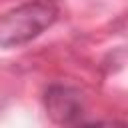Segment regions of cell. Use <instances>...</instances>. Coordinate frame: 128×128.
<instances>
[{
	"mask_svg": "<svg viewBox=\"0 0 128 128\" xmlns=\"http://www.w3.org/2000/svg\"><path fill=\"white\" fill-rule=\"evenodd\" d=\"M56 20V8L50 2H28L6 14L0 24V44L14 46L36 38Z\"/></svg>",
	"mask_w": 128,
	"mask_h": 128,
	"instance_id": "cell-1",
	"label": "cell"
},
{
	"mask_svg": "<svg viewBox=\"0 0 128 128\" xmlns=\"http://www.w3.org/2000/svg\"><path fill=\"white\" fill-rule=\"evenodd\" d=\"M48 112L60 124L74 120L80 112V100H78L76 92H72L68 88L50 90V94H48Z\"/></svg>",
	"mask_w": 128,
	"mask_h": 128,
	"instance_id": "cell-2",
	"label": "cell"
},
{
	"mask_svg": "<svg viewBox=\"0 0 128 128\" xmlns=\"http://www.w3.org/2000/svg\"><path fill=\"white\" fill-rule=\"evenodd\" d=\"M90 128H122V126H90Z\"/></svg>",
	"mask_w": 128,
	"mask_h": 128,
	"instance_id": "cell-3",
	"label": "cell"
}]
</instances>
